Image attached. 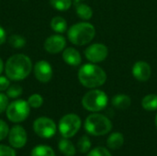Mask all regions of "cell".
Returning a JSON list of instances; mask_svg holds the SVG:
<instances>
[{
  "instance_id": "cell-1",
  "label": "cell",
  "mask_w": 157,
  "mask_h": 156,
  "mask_svg": "<svg viewBox=\"0 0 157 156\" xmlns=\"http://www.w3.org/2000/svg\"><path fill=\"white\" fill-rule=\"evenodd\" d=\"M32 70L31 60L25 54H15L11 56L5 66L6 74L8 79L20 81L25 79Z\"/></svg>"
},
{
  "instance_id": "cell-2",
  "label": "cell",
  "mask_w": 157,
  "mask_h": 156,
  "mask_svg": "<svg viewBox=\"0 0 157 156\" xmlns=\"http://www.w3.org/2000/svg\"><path fill=\"white\" fill-rule=\"evenodd\" d=\"M80 83L87 88H96L105 84L107 74L105 71L96 64L86 63L78 71Z\"/></svg>"
},
{
  "instance_id": "cell-3",
  "label": "cell",
  "mask_w": 157,
  "mask_h": 156,
  "mask_svg": "<svg viewBox=\"0 0 157 156\" xmlns=\"http://www.w3.org/2000/svg\"><path fill=\"white\" fill-rule=\"evenodd\" d=\"M67 35L73 44L82 46L89 43L94 39L96 29L95 27L88 22H80L73 25L69 29Z\"/></svg>"
},
{
  "instance_id": "cell-4",
  "label": "cell",
  "mask_w": 157,
  "mask_h": 156,
  "mask_svg": "<svg viewBox=\"0 0 157 156\" xmlns=\"http://www.w3.org/2000/svg\"><path fill=\"white\" fill-rule=\"evenodd\" d=\"M86 131L94 136H103L112 129L111 121L104 115L94 113L89 115L85 121Z\"/></svg>"
},
{
  "instance_id": "cell-5",
  "label": "cell",
  "mask_w": 157,
  "mask_h": 156,
  "mask_svg": "<svg viewBox=\"0 0 157 156\" xmlns=\"http://www.w3.org/2000/svg\"><path fill=\"white\" fill-rule=\"evenodd\" d=\"M82 105L88 111L98 112L103 110L108 105V96L101 90H91L83 97Z\"/></svg>"
},
{
  "instance_id": "cell-6",
  "label": "cell",
  "mask_w": 157,
  "mask_h": 156,
  "mask_svg": "<svg viewBox=\"0 0 157 156\" xmlns=\"http://www.w3.org/2000/svg\"><path fill=\"white\" fill-rule=\"evenodd\" d=\"M29 108L28 101L23 99L15 100L7 106L6 117L11 122H22L29 117L30 112Z\"/></svg>"
},
{
  "instance_id": "cell-7",
  "label": "cell",
  "mask_w": 157,
  "mask_h": 156,
  "mask_svg": "<svg viewBox=\"0 0 157 156\" xmlns=\"http://www.w3.org/2000/svg\"><path fill=\"white\" fill-rule=\"evenodd\" d=\"M81 127V119L76 114H66L59 121V131L63 138L75 136Z\"/></svg>"
},
{
  "instance_id": "cell-8",
  "label": "cell",
  "mask_w": 157,
  "mask_h": 156,
  "mask_svg": "<svg viewBox=\"0 0 157 156\" xmlns=\"http://www.w3.org/2000/svg\"><path fill=\"white\" fill-rule=\"evenodd\" d=\"M56 124L55 122L47 117H40L34 120L33 131L40 138L50 139L56 133Z\"/></svg>"
},
{
  "instance_id": "cell-9",
  "label": "cell",
  "mask_w": 157,
  "mask_h": 156,
  "mask_svg": "<svg viewBox=\"0 0 157 156\" xmlns=\"http://www.w3.org/2000/svg\"><path fill=\"white\" fill-rule=\"evenodd\" d=\"M28 141V135L25 129L20 125H16L9 130L8 133V143L16 149H20L24 147Z\"/></svg>"
},
{
  "instance_id": "cell-10",
  "label": "cell",
  "mask_w": 157,
  "mask_h": 156,
  "mask_svg": "<svg viewBox=\"0 0 157 156\" xmlns=\"http://www.w3.org/2000/svg\"><path fill=\"white\" fill-rule=\"evenodd\" d=\"M109 53V50L106 45L102 43H95L88 46L85 51V55L88 61L91 63H100L103 62Z\"/></svg>"
},
{
  "instance_id": "cell-11",
  "label": "cell",
  "mask_w": 157,
  "mask_h": 156,
  "mask_svg": "<svg viewBox=\"0 0 157 156\" xmlns=\"http://www.w3.org/2000/svg\"><path fill=\"white\" fill-rule=\"evenodd\" d=\"M34 74L38 81L41 83H48L52 77V65L46 61H39L34 66Z\"/></svg>"
},
{
  "instance_id": "cell-12",
  "label": "cell",
  "mask_w": 157,
  "mask_h": 156,
  "mask_svg": "<svg viewBox=\"0 0 157 156\" xmlns=\"http://www.w3.org/2000/svg\"><path fill=\"white\" fill-rule=\"evenodd\" d=\"M66 45L65 39L61 35H52L47 38L44 42L45 50L52 54H56L61 52Z\"/></svg>"
},
{
  "instance_id": "cell-13",
  "label": "cell",
  "mask_w": 157,
  "mask_h": 156,
  "mask_svg": "<svg viewBox=\"0 0 157 156\" xmlns=\"http://www.w3.org/2000/svg\"><path fill=\"white\" fill-rule=\"evenodd\" d=\"M132 74L138 81L146 82L151 76V67L147 63L139 61L132 67Z\"/></svg>"
},
{
  "instance_id": "cell-14",
  "label": "cell",
  "mask_w": 157,
  "mask_h": 156,
  "mask_svg": "<svg viewBox=\"0 0 157 156\" xmlns=\"http://www.w3.org/2000/svg\"><path fill=\"white\" fill-rule=\"evenodd\" d=\"M63 59L67 64L71 66H78L82 62V58L79 51L75 48L65 49L63 52Z\"/></svg>"
},
{
  "instance_id": "cell-15",
  "label": "cell",
  "mask_w": 157,
  "mask_h": 156,
  "mask_svg": "<svg viewBox=\"0 0 157 156\" xmlns=\"http://www.w3.org/2000/svg\"><path fill=\"white\" fill-rule=\"evenodd\" d=\"M131 104H132L131 97L124 94L116 95L112 99V105L118 109L125 110L131 106Z\"/></svg>"
},
{
  "instance_id": "cell-16",
  "label": "cell",
  "mask_w": 157,
  "mask_h": 156,
  "mask_svg": "<svg viewBox=\"0 0 157 156\" xmlns=\"http://www.w3.org/2000/svg\"><path fill=\"white\" fill-rule=\"evenodd\" d=\"M124 143V137L121 132H114L112 133L107 140L108 147L111 150H118L120 149Z\"/></svg>"
},
{
  "instance_id": "cell-17",
  "label": "cell",
  "mask_w": 157,
  "mask_h": 156,
  "mask_svg": "<svg viewBox=\"0 0 157 156\" xmlns=\"http://www.w3.org/2000/svg\"><path fill=\"white\" fill-rule=\"evenodd\" d=\"M58 147H59L60 152L65 156H75V153H76L75 145L67 138L62 139L59 142Z\"/></svg>"
},
{
  "instance_id": "cell-18",
  "label": "cell",
  "mask_w": 157,
  "mask_h": 156,
  "mask_svg": "<svg viewBox=\"0 0 157 156\" xmlns=\"http://www.w3.org/2000/svg\"><path fill=\"white\" fill-rule=\"evenodd\" d=\"M142 106L145 110L155 111L157 109V95L151 94L145 96L142 100Z\"/></svg>"
},
{
  "instance_id": "cell-19",
  "label": "cell",
  "mask_w": 157,
  "mask_h": 156,
  "mask_svg": "<svg viewBox=\"0 0 157 156\" xmlns=\"http://www.w3.org/2000/svg\"><path fill=\"white\" fill-rule=\"evenodd\" d=\"M52 29L57 33H63L67 29V22L62 17H54L51 21Z\"/></svg>"
},
{
  "instance_id": "cell-20",
  "label": "cell",
  "mask_w": 157,
  "mask_h": 156,
  "mask_svg": "<svg viewBox=\"0 0 157 156\" xmlns=\"http://www.w3.org/2000/svg\"><path fill=\"white\" fill-rule=\"evenodd\" d=\"M30 156H55V153L50 146L38 145L32 149Z\"/></svg>"
},
{
  "instance_id": "cell-21",
  "label": "cell",
  "mask_w": 157,
  "mask_h": 156,
  "mask_svg": "<svg viewBox=\"0 0 157 156\" xmlns=\"http://www.w3.org/2000/svg\"><path fill=\"white\" fill-rule=\"evenodd\" d=\"M75 10L78 17L86 20L90 19L93 16V11L91 7L86 4H77L75 6Z\"/></svg>"
},
{
  "instance_id": "cell-22",
  "label": "cell",
  "mask_w": 157,
  "mask_h": 156,
  "mask_svg": "<svg viewBox=\"0 0 157 156\" xmlns=\"http://www.w3.org/2000/svg\"><path fill=\"white\" fill-rule=\"evenodd\" d=\"M51 6L59 11L68 10L72 6V0H50Z\"/></svg>"
},
{
  "instance_id": "cell-23",
  "label": "cell",
  "mask_w": 157,
  "mask_h": 156,
  "mask_svg": "<svg viewBox=\"0 0 157 156\" xmlns=\"http://www.w3.org/2000/svg\"><path fill=\"white\" fill-rule=\"evenodd\" d=\"M91 148V141L87 136H82L77 143V149L81 154H86L89 152Z\"/></svg>"
},
{
  "instance_id": "cell-24",
  "label": "cell",
  "mask_w": 157,
  "mask_h": 156,
  "mask_svg": "<svg viewBox=\"0 0 157 156\" xmlns=\"http://www.w3.org/2000/svg\"><path fill=\"white\" fill-rule=\"evenodd\" d=\"M8 42L11 47L16 48V49H20L23 48L26 45V40L24 37L20 35H12L8 39Z\"/></svg>"
},
{
  "instance_id": "cell-25",
  "label": "cell",
  "mask_w": 157,
  "mask_h": 156,
  "mask_svg": "<svg viewBox=\"0 0 157 156\" xmlns=\"http://www.w3.org/2000/svg\"><path fill=\"white\" fill-rule=\"evenodd\" d=\"M28 103L29 105L30 108H38L42 106L43 104V98L40 94H33L31 95L29 99H28Z\"/></svg>"
},
{
  "instance_id": "cell-26",
  "label": "cell",
  "mask_w": 157,
  "mask_h": 156,
  "mask_svg": "<svg viewBox=\"0 0 157 156\" xmlns=\"http://www.w3.org/2000/svg\"><path fill=\"white\" fill-rule=\"evenodd\" d=\"M22 94V87L18 85L9 86L6 89V96L10 98H17Z\"/></svg>"
},
{
  "instance_id": "cell-27",
  "label": "cell",
  "mask_w": 157,
  "mask_h": 156,
  "mask_svg": "<svg viewBox=\"0 0 157 156\" xmlns=\"http://www.w3.org/2000/svg\"><path fill=\"white\" fill-rule=\"evenodd\" d=\"M86 156H111V154L104 147H97L89 152Z\"/></svg>"
},
{
  "instance_id": "cell-28",
  "label": "cell",
  "mask_w": 157,
  "mask_h": 156,
  "mask_svg": "<svg viewBox=\"0 0 157 156\" xmlns=\"http://www.w3.org/2000/svg\"><path fill=\"white\" fill-rule=\"evenodd\" d=\"M0 156H17V154L12 147L0 144Z\"/></svg>"
},
{
  "instance_id": "cell-29",
  "label": "cell",
  "mask_w": 157,
  "mask_h": 156,
  "mask_svg": "<svg viewBox=\"0 0 157 156\" xmlns=\"http://www.w3.org/2000/svg\"><path fill=\"white\" fill-rule=\"evenodd\" d=\"M8 133H9L8 125L3 120H0V141L5 140L8 136Z\"/></svg>"
},
{
  "instance_id": "cell-30",
  "label": "cell",
  "mask_w": 157,
  "mask_h": 156,
  "mask_svg": "<svg viewBox=\"0 0 157 156\" xmlns=\"http://www.w3.org/2000/svg\"><path fill=\"white\" fill-rule=\"evenodd\" d=\"M8 106V98L6 95L0 93V114L3 113Z\"/></svg>"
},
{
  "instance_id": "cell-31",
  "label": "cell",
  "mask_w": 157,
  "mask_h": 156,
  "mask_svg": "<svg viewBox=\"0 0 157 156\" xmlns=\"http://www.w3.org/2000/svg\"><path fill=\"white\" fill-rule=\"evenodd\" d=\"M10 86L9 80L6 76H0V91H6Z\"/></svg>"
},
{
  "instance_id": "cell-32",
  "label": "cell",
  "mask_w": 157,
  "mask_h": 156,
  "mask_svg": "<svg viewBox=\"0 0 157 156\" xmlns=\"http://www.w3.org/2000/svg\"><path fill=\"white\" fill-rule=\"evenodd\" d=\"M6 40V34L5 29L0 26V45H2Z\"/></svg>"
},
{
  "instance_id": "cell-33",
  "label": "cell",
  "mask_w": 157,
  "mask_h": 156,
  "mask_svg": "<svg viewBox=\"0 0 157 156\" xmlns=\"http://www.w3.org/2000/svg\"><path fill=\"white\" fill-rule=\"evenodd\" d=\"M3 69H4V63H3L2 59L0 58V74H2V72H3Z\"/></svg>"
},
{
  "instance_id": "cell-34",
  "label": "cell",
  "mask_w": 157,
  "mask_h": 156,
  "mask_svg": "<svg viewBox=\"0 0 157 156\" xmlns=\"http://www.w3.org/2000/svg\"><path fill=\"white\" fill-rule=\"evenodd\" d=\"M155 126H156V128H157V114H156V116H155Z\"/></svg>"
},
{
  "instance_id": "cell-35",
  "label": "cell",
  "mask_w": 157,
  "mask_h": 156,
  "mask_svg": "<svg viewBox=\"0 0 157 156\" xmlns=\"http://www.w3.org/2000/svg\"><path fill=\"white\" fill-rule=\"evenodd\" d=\"M75 2H80V1H82V0H75Z\"/></svg>"
}]
</instances>
